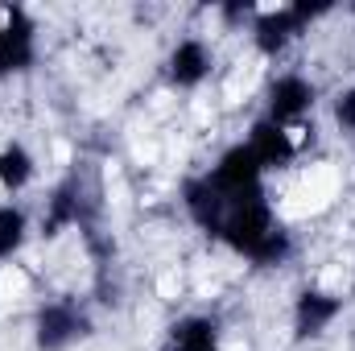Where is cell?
<instances>
[{
    "mask_svg": "<svg viewBox=\"0 0 355 351\" xmlns=\"http://www.w3.org/2000/svg\"><path fill=\"white\" fill-rule=\"evenodd\" d=\"M265 120L272 124H293V120H306L314 112V99H318V83L297 71V67H285L277 71L265 83Z\"/></svg>",
    "mask_w": 355,
    "mask_h": 351,
    "instance_id": "cell-1",
    "label": "cell"
},
{
    "mask_svg": "<svg viewBox=\"0 0 355 351\" xmlns=\"http://www.w3.org/2000/svg\"><path fill=\"white\" fill-rule=\"evenodd\" d=\"M29 331H33L37 351H67L87 335V318H83L75 298H50L33 310Z\"/></svg>",
    "mask_w": 355,
    "mask_h": 351,
    "instance_id": "cell-2",
    "label": "cell"
},
{
    "mask_svg": "<svg viewBox=\"0 0 355 351\" xmlns=\"http://www.w3.org/2000/svg\"><path fill=\"white\" fill-rule=\"evenodd\" d=\"M211 75H215V50H211V42L202 33H186V37H178L170 46V54H166L170 87L194 91V87H202Z\"/></svg>",
    "mask_w": 355,
    "mask_h": 351,
    "instance_id": "cell-3",
    "label": "cell"
},
{
    "mask_svg": "<svg viewBox=\"0 0 355 351\" xmlns=\"http://www.w3.org/2000/svg\"><path fill=\"white\" fill-rule=\"evenodd\" d=\"M343 293H335V289H327V285H310V289H302L297 298H293V310H289V318H293V339H318L322 331H331V323L343 314Z\"/></svg>",
    "mask_w": 355,
    "mask_h": 351,
    "instance_id": "cell-4",
    "label": "cell"
},
{
    "mask_svg": "<svg viewBox=\"0 0 355 351\" xmlns=\"http://www.w3.org/2000/svg\"><path fill=\"white\" fill-rule=\"evenodd\" d=\"M219 343H223V327L215 314H186L166 331L170 351H219Z\"/></svg>",
    "mask_w": 355,
    "mask_h": 351,
    "instance_id": "cell-5",
    "label": "cell"
},
{
    "mask_svg": "<svg viewBox=\"0 0 355 351\" xmlns=\"http://www.w3.org/2000/svg\"><path fill=\"white\" fill-rule=\"evenodd\" d=\"M33 178H37V157L29 153V145L25 141H4L0 145V190L21 194Z\"/></svg>",
    "mask_w": 355,
    "mask_h": 351,
    "instance_id": "cell-6",
    "label": "cell"
},
{
    "mask_svg": "<svg viewBox=\"0 0 355 351\" xmlns=\"http://www.w3.org/2000/svg\"><path fill=\"white\" fill-rule=\"evenodd\" d=\"M29 244V215L17 203H0V268L21 257V248Z\"/></svg>",
    "mask_w": 355,
    "mask_h": 351,
    "instance_id": "cell-7",
    "label": "cell"
},
{
    "mask_svg": "<svg viewBox=\"0 0 355 351\" xmlns=\"http://www.w3.org/2000/svg\"><path fill=\"white\" fill-rule=\"evenodd\" d=\"M335 128L343 132V137H355V83H347V87L335 95Z\"/></svg>",
    "mask_w": 355,
    "mask_h": 351,
    "instance_id": "cell-8",
    "label": "cell"
}]
</instances>
